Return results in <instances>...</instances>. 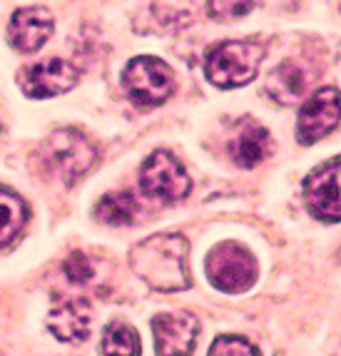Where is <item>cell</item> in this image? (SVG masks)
Wrapping results in <instances>:
<instances>
[{
	"label": "cell",
	"mask_w": 341,
	"mask_h": 356,
	"mask_svg": "<svg viewBox=\"0 0 341 356\" xmlns=\"http://www.w3.org/2000/svg\"><path fill=\"white\" fill-rule=\"evenodd\" d=\"M190 244L177 232H162L132 250V269L147 286L157 291H182L192 286L190 267H187Z\"/></svg>",
	"instance_id": "1"
},
{
	"label": "cell",
	"mask_w": 341,
	"mask_h": 356,
	"mask_svg": "<svg viewBox=\"0 0 341 356\" xmlns=\"http://www.w3.org/2000/svg\"><path fill=\"white\" fill-rule=\"evenodd\" d=\"M40 160L53 177L72 184L95 167L97 147L85 132L75 127H60L45 137L40 147Z\"/></svg>",
	"instance_id": "2"
},
{
	"label": "cell",
	"mask_w": 341,
	"mask_h": 356,
	"mask_svg": "<svg viewBox=\"0 0 341 356\" xmlns=\"http://www.w3.org/2000/svg\"><path fill=\"white\" fill-rule=\"evenodd\" d=\"M264 50L254 40H227L207 50L204 72L210 83L222 90L249 85L259 72Z\"/></svg>",
	"instance_id": "3"
},
{
	"label": "cell",
	"mask_w": 341,
	"mask_h": 356,
	"mask_svg": "<svg viewBox=\"0 0 341 356\" xmlns=\"http://www.w3.org/2000/svg\"><path fill=\"white\" fill-rule=\"evenodd\" d=\"M122 88L127 97L140 107H155L167 102L174 92V70L160 58L140 55L122 70Z\"/></svg>",
	"instance_id": "4"
},
{
	"label": "cell",
	"mask_w": 341,
	"mask_h": 356,
	"mask_svg": "<svg viewBox=\"0 0 341 356\" xmlns=\"http://www.w3.org/2000/svg\"><path fill=\"white\" fill-rule=\"evenodd\" d=\"M190 177L182 162L167 149H157L140 167V190L147 200L160 204L182 202L190 195Z\"/></svg>",
	"instance_id": "5"
},
{
	"label": "cell",
	"mask_w": 341,
	"mask_h": 356,
	"mask_svg": "<svg viewBox=\"0 0 341 356\" xmlns=\"http://www.w3.org/2000/svg\"><path fill=\"white\" fill-rule=\"evenodd\" d=\"M207 277L215 289L242 294L257 282V261L244 244L222 242L207 257Z\"/></svg>",
	"instance_id": "6"
},
{
	"label": "cell",
	"mask_w": 341,
	"mask_h": 356,
	"mask_svg": "<svg viewBox=\"0 0 341 356\" xmlns=\"http://www.w3.org/2000/svg\"><path fill=\"white\" fill-rule=\"evenodd\" d=\"M339 127V90L322 88L311 92L299 110L297 137L301 145H314Z\"/></svg>",
	"instance_id": "7"
},
{
	"label": "cell",
	"mask_w": 341,
	"mask_h": 356,
	"mask_svg": "<svg viewBox=\"0 0 341 356\" xmlns=\"http://www.w3.org/2000/svg\"><path fill=\"white\" fill-rule=\"evenodd\" d=\"M157 356H192L197 346L199 319L190 312H162L152 319Z\"/></svg>",
	"instance_id": "8"
},
{
	"label": "cell",
	"mask_w": 341,
	"mask_h": 356,
	"mask_svg": "<svg viewBox=\"0 0 341 356\" xmlns=\"http://www.w3.org/2000/svg\"><path fill=\"white\" fill-rule=\"evenodd\" d=\"M78 67L72 65L70 60L63 58H50L40 60L35 65H28L20 70V88L25 95L45 100V97H55L75 88L78 83Z\"/></svg>",
	"instance_id": "9"
},
{
	"label": "cell",
	"mask_w": 341,
	"mask_h": 356,
	"mask_svg": "<svg viewBox=\"0 0 341 356\" xmlns=\"http://www.w3.org/2000/svg\"><path fill=\"white\" fill-rule=\"evenodd\" d=\"M339 157L324 162L317 170H311L304 179V202L317 220L322 222H339L341 204H339Z\"/></svg>",
	"instance_id": "10"
},
{
	"label": "cell",
	"mask_w": 341,
	"mask_h": 356,
	"mask_svg": "<svg viewBox=\"0 0 341 356\" xmlns=\"http://www.w3.org/2000/svg\"><path fill=\"white\" fill-rule=\"evenodd\" d=\"M55 20L45 6H25L13 13L8 25V40L18 53H35L53 35Z\"/></svg>",
	"instance_id": "11"
},
{
	"label": "cell",
	"mask_w": 341,
	"mask_h": 356,
	"mask_svg": "<svg viewBox=\"0 0 341 356\" xmlns=\"http://www.w3.org/2000/svg\"><path fill=\"white\" fill-rule=\"evenodd\" d=\"M92 312L85 299L60 297L48 314V329L65 344H80L90 337Z\"/></svg>",
	"instance_id": "12"
},
{
	"label": "cell",
	"mask_w": 341,
	"mask_h": 356,
	"mask_svg": "<svg viewBox=\"0 0 341 356\" xmlns=\"http://www.w3.org/2000/svg\"><path fill=\"white\" fill-rule=\"evenodd\" d=\"M272 149H274V145H272L269 130L257 125V122H244L242 130L229 143V154H232L234 165L244 167V170L262 165L272 154Z\"/></svg>",
	"instance_id": "13"
},
{
	"label": "cell",
	"mask_w": 341,
	"mask_h": 356,
	"mask_svg": "<svg viewBox=\"0 0 341 356\" xmlns=\"http://www.w3.org/2000/svg\"><path fill=\"white\" fill-rule=\"evenodd\" d=\"M309 77H306L304 67L294 60L281 63L276 70H272V75L267 77V92L272 95V100H276L279 105H294L299 102L306 92Z\"/></svg>",
	"instance_id": "14"
},
{
	"label": "cell",
	"mask_w": 341,
	"mask_h": 356,
	"mask_svg": "<svg viewBox=\"0 0 341 356\" xmlns=\"http://www.w3.org/2000/svg\"><path fill=\"white\" fill-rule=\"evenodd\" d=\"M140 207L135 195L130 192H108L95 204V220L110 227H125L138 220Z\"/></svg>",
	"instance_id": "15"
},
{
	"label": "cell",
	"mask_w": 341,
	"mask_h": 356,
	"mask_svg": "<svg viewBox=\"0 0 341 356\" xmlns=\"http://www.w3.org/2000/svg\"><path fill=\"white\" fill-rule=\"evenodd\" d=\"M25 222H28V207L23 197L0 187V247H6L18 237Z\"/></svg>",
	"instance_id": "16"
},
{
	"label": "cell",
	"mask_w": 341,
	"mask_h": 356,
	"mask_svg": "<svg viewBox=\"0 0 341 356\" xmlns=\"http://www.w3.org/2000/svg\"><path fill=\"white\" fill-rule=\"evenodd\" d=\"M142 344H140L138 332L125 324V321H113L105 327L100 339V356H140Z\"/></svg>",
	"instance_id": "17"
},
{
	"label": "cell",
	"mask_w": 341,
	"mask_h": 356,
	"mask_svg": "<svg viewBox=\"0 0 341 356\" xmlns=\"http://www.w3.org/2000/svg\"><path fill=\"white\" fill-rule=\"evenodd\" d=\"M207 356H262L259 349L251 344L249 339L237 337V334H222L215 339Z\"/></svg>",
	"instance_id": "18"
},
{
	"label": "cell",
	"mask_w": 341,
	"mask_h": 356,
	"mask_svg": "<svg viewBox=\"0 0 341 356\" xmlns=\"http://www.w3.org/2000/svg\"><path fill=\"white\" fill-rule=\"evenodd\" d=\"M63 269H65V274L70 277V282H78V284H83V282H88L92 277V261L88 259L83 252H75V254L67 257Z\"/></svg>",
	"instance_id": "19"
},
{
	"label": "cell",
	"mask_w": 341,
	"mask_h": 356,
	"mask_svg": "<svg viewBox=\"0 0 341 356\" xmlns=\"http://www.w3.org/2000/svg\"><path fill=\"white\" fill-rule=\"evenodd\" d=\"M207 10L217 20H232L254 10V3H207Z\"/></svg>",
	"instance_id": "20"
}]
</instances>
